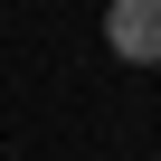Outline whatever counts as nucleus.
Here are the masks:
<instances>
[{"label": "nucleus", "instance_id": "obj_1", "mask_svg": "<svg viewBox=\"0 0 161 161\" xmlns=\"http://www.w3.org/2000/svg\"><path fill=\"white\" fill-rule=\"evenodd\" d=\"M104 47L123 66H161V0H114L104 10Z\"/></svg>", "mask_w": 161, "mask_h": 161}]
</instances>
